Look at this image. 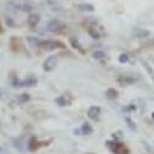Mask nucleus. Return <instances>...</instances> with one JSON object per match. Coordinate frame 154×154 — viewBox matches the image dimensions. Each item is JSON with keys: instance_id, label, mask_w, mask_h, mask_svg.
Listing matches in <instances>:
<instances>
[{"instance_id": "obj_20", "label": "nucleus", "mask_w": 154, "mask_h": 154, "mask_svg": "<svg viewBox=\"0 0 154 154\" xmlns=\"http://www.w3.org/2000/svg\"><path fill=\"white\" fill-rule=\"evenodd\" d=\"M45 2H46L48 4H56L57 0H45Z\"/></svg>"}, {"instance_id": "obj_13", "label": "nucleus", "mask_w": 154, "mask_h": 154, "mask_svg": "<svg viewBox=\"0 0 154 154\" xmlns=\"http://www.w3.org/2000/svg\"><path fill=\"white\" fill-rule=\"evenodd\" d=\"M104 57H106V54L103 51H95L94 52V58H96V60H102Z\"/></svg>"}, {"instance_id": "obj_4", "label": "nucleus", "mask_w": 154, "mask_h": 154, "mask_svg": "<svg viewBox=\"0 0 154 154\" xmlns=\"http://www.w3.org/2000/svg\"><path fill=\"white\" fill-rule=\"evenodd\" d=\"M57 57L56 56H50V57H48V60L44 62V69L45 70H52L56 66H57Z\"/></svg>"}, {"instance_id": "obj_9", "label": "nucleus", "mask_w": 154, "mask_h": 154, "mask_svg": "<svg viewBox=\"0 0 154 154\" xmlns=\"http://www.w3.org/2000/svg\"><path fill=\"white\" fill-rule=\"evenodd\" d=\"M118 82H119L120 84H125V85H128V84H132V83H135V79L131 78V76H119V78H118Z\"/></svg>"}, {"instance_id": "obj_17", "label": "nucleus", "mask_w": 154, "mask_h": 154, "mask_svg": "<svg viewBox=\"0 0 154 154\" xmlns=\"http://www.w3.org/2000/svg\"><path fill=\"white\" fill-rule=\"evenodd\" d=\"M143 64H144V67H146V69H147V70H148V73H149V74H150V75H152V78H153V79H154V72H153V70H152V69H150V67H149V66H148V63H147V62H143Z\"/></svg>"}, {"instance_id": "obj_11", "label": "nucleus", "mask_w": 154, "mask_h": 154, "mask_svg": "<svg viewBox=\"0 0 154 154\" xmlns=\"http://www.w3.org/2000/svg\"><path fill=\"white\" fill-rule=\"evenodd\" d=\"M70 44H72V46L74 48V49H76V50H79L80 52H84V50L82 49V45H80V43L75 39V38H72L70 39Z\"/></svg>"}, {"instance_id": "obj_7", "label": "nucleus", "mask_w": 154, "mask_h": 154, "mask_svg": "<svg viewBox=\"0 0 154 154\" xmlns=\"http://www.w3.org/2000/svg\"><path fill=\"white\" fill-rule=\"evenodd\" d=\"M39 21H40V17H39V16L35 15V14H32V15L28 17V26L32 27V28H34V27L38 26Z\"/></svg>"}, {"instance_id": "obj_8", "label": "nucleus", "mask_w": 154, "mask_h": 154, "mask_svg": "<svg viewBox=\"0 0 154 154\" xmlns=\"http://www.w3.org/2000/svg\"><path fill=\"white\" fill-rule=\"evenodd\" d=\"M76 8H78L80 11H88V12H91L94 11V6L91 4H86V3H83V4H78L76 5Z\"/></svg>"}, {"instance_id": "obj_1", "label": "nucleus", "mask_w": 154, "mask_h": 154, "mask_svg": "<svg viewBox=\"0 0 154 154\" xmlns=\"http://www.w3.org/2000/svg\"><path fill=\"white\" fill-rule=\"evenodd\" d=\"M11 6L16 10H20V11H30L34 9V4L29 0H15V2L11 3Z\"/></svg>"}, {"instance_id": "obj_2", "label": "nucleus", "mask_w": 154, "mask_h": 154, "mask_svg": "<svg viewBox=\"0 0 154 154\" xmlns=\"http://www.w3.org/2000/svg\"><path fill=\"white\" fill-rule=\"evenodd\" d=\"M39 46L43 48L44 50H55V49H58V48H63V44L58 43V42H52V40H44V42H40L39 43Z\"/></svg>"}, {"instance_id": "obj_3", "label": "nucleus", "mask_w": 154, "mask_h": 154, "mask_svg": "<svg viewBox=\"0 0 154 154\" xmlns=\"http://www.w3.org/2000/svg\"><path fill=\"white\" fill-rule=\"evenodd\" d=\"M63 27H64L63 23H62L61 21H58V20H51V21L48 23V30H50V32H52V33H58V32H61Z\"/></svg>"}, {"instance_id": "obj_19", "label": "nucleus", "mask_w": 154, "mask_h": 154, "mask_svg": "<svg viewBox=\"0 0 154 154\" xmlns=\"http://www.w3.org/2000/svg\"><path fill=\"white\" fill-rule=\"evenodd\" d=\"M89 33H90V35L94 38V39H98V38H100V35L95 30H92V29H89Z\"/></svg>"}, {"instance_id": "obj_14", "label": "nucleus", "mask_w": 154, "mask_h": 154, "mask_svg": "<svg viewBox=\"0 0 154 154\" xmlns=\"http://www.w3.org/2000/svg\"><path fill=\"white\" fill-rule=\"evenodd\" d=\"M83 132L84 134H86V135H90L91 132H92V129H91V126H90V124H84L83 125Z\"/></svg>"}, {"instance_id": "obj_16", "label": "nucleus", "mask_w": 154, "mask_h": 154, "mask_svg": "<svg viewBox=\"0 0 154 154\" xmlns=\"http://www.w3.org/2000/svg\"><path fill=\"white\" fill-rule=\"evenodd\" d=\"M128 61H129L128 55H120V57H119V62L120 63H126Z\"/></svg>"}, {"instance_id": "obj_6", "label": "nucleus", "mask_w": 154, "mask_h": 154, "mask_svg": "<svg viewBox=\"0 0 154 154\" xmlns=\"http://www.w3.org/2000/svg\"><path fill=\"white\" fill-rule=\"evenodd\" d=\"M100 114H101V108H100V107H96V106L91 107V108L89 109V112H88L89 118H91V119H94V120L98 119Z\"/></svg>"}, {"instance_id": "obj_18", "label": "nucleus", "mask_w": 154, "mask_h": 154, "mask_svg": "<svg viewBox=\"0 0 154 154\" xmlns=\"http://www.w3.org/2000/svg\"><path fill=\"white\" fill-rule=\"evenodd\" d=\"M28 100H29V95H27V94L21 95V97L18 98V101H20V102H26V101H28Z\"/></svg>"}, {"instance_id": "obj_5", "label": "nucleus", "mask_w": 154, "mask_h": 154, "mask_svg": "<svg viewBox=\"0 0 154 154\" xmlns=\"http://www.w3.org/2000/svg\"><path fill=\"white\" fill-rule=\"evenodd\" d=\"M36 79H26V80H18L15 83L16 88H27V86H34L36 84Z\"/></svg>"}, {"instance_id": "obj_10", "label": "nucleus", "mask_w": 154, "mask_h": 154, "mask_svg": "<svg viewBox=\"0 0 154 154\" xmlns=\"http://www.w3.org/2000/svg\"><path fill=\"white\" fill-rule=\"evenodd\" d=\"M106 96H107V98H109V100H115L118 97V91L115 90V89H108L107 91H106Z\"/></svg>"}, {"instance_id": "obj_15", "label": "nucleus", "mask_w": 154, "mask_h": 154, "mask_svg": "<svg viewBox=\"0 0 154 154\" xmlns=\"http://www.w3.org/2000/svg\"><path fill=\"white\" fill-rule=\"evenodd\" d=\"M28 42H29L32 45H39V43H40L35 36H28Z\"/></svg>"}, {"instance_id": "obj_21", "label": "nucleus", "mask_w": 154, "mask_h": 154, "mask_svg": "<svg viewBox=\"0 0 154 154\" xmlns=\"http://www.w3.org/2000/svg\"><path fill=\"white\" fill-rule=\"evenodd\" d=\"M0 28H2V27H0ZM0 30H2V29H0Z\"/></svg>"}, {"instance_id": "obj_12", "label": "nucleus", "mask_w": 154, "mask_h": 154, "mask_svg": "<svg viewBox=\"0 0 154 154\" xmlns=\"http://www.w3.org/2000/svg\"><path fill=\"white\" fill-rule=\"evenodd\" d=\"M56 103H57L58 106H61V107H64V106L68 104V100H67L66 96H60V97L56 98Z\"/></svg>"}]
</instances>
